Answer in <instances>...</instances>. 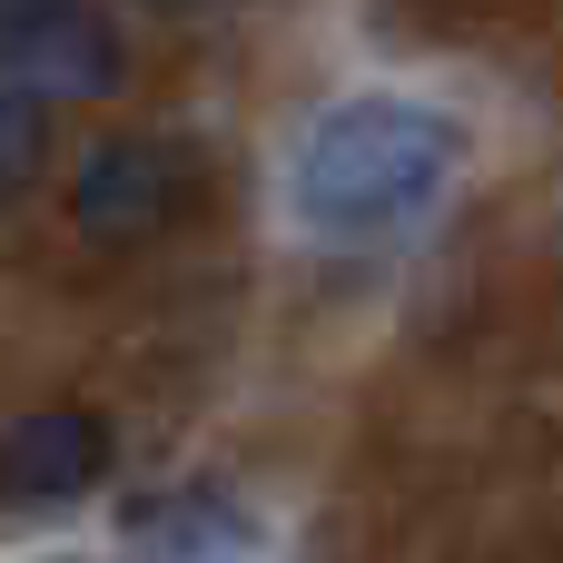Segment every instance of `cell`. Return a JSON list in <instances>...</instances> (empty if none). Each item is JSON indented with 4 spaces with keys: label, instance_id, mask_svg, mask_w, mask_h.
<instances>
[{
    "label": "cell",
    "instance_id": "1",
    "mask_svg": "<svg viewBox=\"0 0 563 563\" xmlns=\"http://www.w3.org/2000/svg\"><path fill=\"white\" fill-rule=\"evenodd\" d=\"M455 158H465V139L445 109L386 99V89L336 99L297 148V218L317 238H396L445 198Z\"/></svg>",
    "mask_w": 563,
    "mask_h": 563
},
{
    "label": "cell",
    "instance_id": "2",
    "mask_svg": "<svg viewBox=\"0 0 563 563\" xmlns=\"http://www.w3.org/2000/svg\"><path fill=\"white\" fill-rule=\"evenodd\" d=\"M188 178H198V158L178 139H109V148L79 158L69 218H79L89 247H139V238H158L188 208Z\"/></svg>",
    "mask_w": 563,
    "mask_h": 563
},
{
    "label": "cell",
    "instance_id": "3",
    "mask_svg": "<svg viewBox=\"0 0 563 563\" xmlns=\"http://www.w3.org/2000/svg\"><path fill=\"white\" fill-rule=\"evenodd\" d=\"M0 465H10V505H79L109 475V426L89 406H30Z\"/></svg>",
    "mask_w": 563,
    "mask_h": 563
},
{
    "label": "cell",
    "instance_id": "4",
    "mask_svg": "<svg viewBox=\"0 0 563 563\" xmlns=\"http://www.w3.org/2000/svg\"><path fill=\"white\" fill-rule=\"evenodd\" d=\"M119 30L79 0V10H59V20H30V30H10V79L20 89H40V99H99V89H119Z\"/></svg>",
    "mask_w": 563,
    "mask_h": 563
},
{
    "label": "cell",
    "instance_id": "5",
    "mask_svg": "<svg viewBox=\"0 0 563 563\" xmlns=\"http://www.w3.org/2000/svg\"><path fill=\"white\" fill-rule=\"evenodd\" d=\"M30 158H40V89H20V79H10V99H0V178L20 188V178H30Z\"/></svg>",
    "mask_w": 563,
    "mask_h": 563
},
{
    "label": "cell",
    "instance_id": "6",
    "mask_svg": "<svg viewBox=\"0 0 563 563\" xmlns=\"http://www.w3.org/2000/svg\"><path fill=\"white\" fill-rule=\"evenodd\" d=\"M59 10H79V0H0V20H10V30H30V20H59Z\"/></svg>",
    "mask_w": 563,
    "mask_h": 563
}]
</instances>
